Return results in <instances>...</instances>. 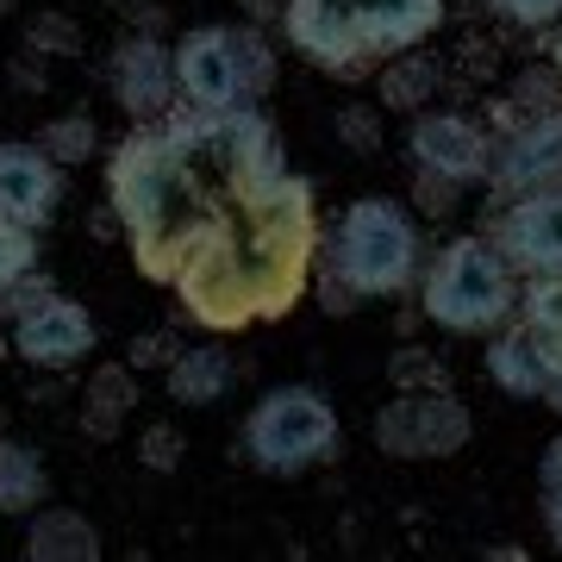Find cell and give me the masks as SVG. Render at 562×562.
I'll return each instance as SVG.
<instances>
[{"mask_svg": "<svg viewBox=\"0 0 562 562\" xmlns=\"http://www.w3.org/2000/svg\"><path fill=\"white\" fill-rule=\"evenodd\" d=\"M525 276L487 232H462L419 269V313L450 338H487L519 319Z\"/></svg>", "mask_w": 562, "mask_h": 562, "instance_id": "obj_3", "label": "cell"}, {"mask_svg": "<svg viewBox=\"0 0 562 562\" xmlns=\"http://www.w3.org/2000/svg\"><path fill=\"white\" fill-rule=\"evenodd\" d=\"M25 562H94L101 557V531L69 513V506H38L32 525H25V543H20Z\"/></svg>", "mask_w": 562, "mask_h": 562, "instance_id": "obj_15", "label": "cell"}, {"mask_svg": "<svg viewBox=\"0 0 562 562\" xmlns=\"http://www.w3.org/2000/svg\"><path fill=\"white\" fill-rule=\"evenodd\" d=\"M519 319H525V331L550 350V362L562 369V276H525Z\"/></svg>", "mask_w": 562, "mask_h": 562, "instance_id": "obj_20", "label": "cell"}, {"mask_svg": "<svg viewBox=\"0 0 562 562\" xmlns=\"http://www.w3.org/2000/svg\"><path fill=\"white\" fill-rule=\"evenodd\" d=\"M238 382V362L225 357L220 344H201V350H181L169 369H162V394L176 406H220Z\"/></svg>", "mask_w": 562, "mask_h": 562, "instance_id": "obj_16", "label": "cell"}, {"mask_svg": "<svg viewBox=\"0 0 562 562\" xmlns=\"http://www.w3.org/2000/svg\"><path fill=\"white\" fill-rule=\"evenodd\" d=\"M106 88L132 125H150L162 113H176L181 88H176V50L157 38V32H138V38H120L113 57H106Z\"/></svg>", "mask_w": 562, "mask_h": 562, "instance_id": "obj_10", "label": "cell"}, {"mask_svg": "<svg viewBox=\"0 0 562 562\" xmlns=\"http://www.w3.org/2000/svg\"><path fill=\"white\" fill-rule=\"evenodd\" d=\"M538 513H543L550 543L562 550V431L543 443V462H538Z\"/></svg>", "mask_w": 562, "mask_h": 562, "instance_id": "obj_24", "label": "cell"}, {"mask_svg": "<svg viewBox=\"0 0 562 562\" xmlns=\"http://www.w3.org/2000/svg\"><path fill=\"white\" fill-rule=\"evenodd\" d=\"M7 350H13V338H0V357H7Z\"/></svg>", "mask_w": 562, "mask_h": 562, "instance_id": "obj_36", "label": "cell"}, {"mask_svg": "<svg viewBox=\"0 0 562 562\" xmlns=\"http://www.w3.org/2000/svg\"><path fill=\"white\" fill-rule=\"evenodd\" d=\"M443 0H288L281 32L313 69L338 81L375 76V63L419 50L443 25Z\"/></svg>", "mask_w": 562, "mask_h": 562, "instance_id": "obj_2", "label": "cell"}, {"mask_svg": "<svg viewBox=\"0 0 562 562\" xmlns=\"http://www.w3.org/2000/svg\"><path fill=\"white\" fill-rule=\"evenodd\" d=\"M313 276H319V306H325V313H338V319H344V313H357V301H362V294L350 288V281H344V276H331L325 262L313 269Z\"/></svg>", "mask_w": 562, "mask_h": 562, "instance_id": "obj_31", "label": "cell"}, {"mask_svg": "<svg viewBox=\"0 0 562 562\" xmlns=\"http://www.w3.org/2000/svg\"><path fill=\"white\" fill-rule=\"evenodd\" d=\"M281 7H288V0H244L250 20H281Z\"/></svg>", "mask_w": 562, "mask_h": 562, "instance_id": "obj_32", "label": "cell"}, {"mask_svg": "<svg viewBox=\"0 0 562 562\" xmlns=\"http://www.w3.org/2000/svg\"><path fill=\"white\" fill-rule=\"evenodd\" d=\"M132 406H138V369L132 362H106L94 369L88 382H81V431L88 438H120V425L132 419Z\"/></svg>", "mask_w": 562, "mask_h": 562, "instance_id": "obj_17", "label": "cell"}, {"mask_svg": "<svg viewBox=\"0 0 562 562\" xmlns=\"http://www.w3.org/2000/svg\"><path fill=\"white\" fill-rule=\"evenodd\" d=\"M387 382L401 387V394H419V387H450V369H443L425 344H401V350L387 357Z\"/></svg>", "mask_w": 562, "mask_h": 562, "instance_id": "obj_22", "label": "cell"}, {"mask_svg": "<svg viewBox=\"0 0 562 562\" xmlns=\"http://www.w3.org/2000/svg\"><path fill=\"white\" fill-rule=\"evenodd\" d=\"M38 144L63 162V169H81V162L101 150V132H94V120H88V113H63V120H50L38 132Z\"/></svg>", "mask_w": 562, "mask_h": 562, "instance_id": "obj_21", "label": "cell"}, {"mask_svg": "<svg viewBox=\"0 0 562 562\" xmlns=\"http://www.w3.org/2000/svg\"><path fill=\"white\" fill-rule=\"evenodd\" d=\"M32 269H38V232L0 220V294H13Z\"/></svg>", "mask_w": 562, "mask_h": 562, "instance_id": "obj_23", "label": "cell"}, {"mask_svg": "<svg viewBox=\"0 0 562 562\" xmlns=\"http://www.w3.org/2000/svg\"><path fill=\"white\" fill-rule=\"evenodd\" d=\"M443 81V63L425 57V50H401V57H387L382 69V113H419V106H431V94H438Z\"/></svg>", "mask_w": 562, "mask_h": 562, "instance_id": "obj_18", "label": "cell"}, {"mask_svg": "<svg viewBox=\"0 0 562 562\" xmlns=\"http://www.w3.org/2000/svg\"><path fill=\"white\" fill-rule=\"evenodd\" d=\"M369 438H375L382 457L443 462V457H462V450H469L475 419H469V406H462L450 387H419V394H394V401L375 413Z\"/></svg>", "mask_w": 562, "mask_h": 562, "instance_id": "obj_7", "label": "cell"}, {"mask_svg": "<svg viewBox=\"0 0 562 562\" xmlns=\"http://www.w3.org/2000/svg\"><path fill=\"white\" fill-rule=\"evenodd\" d=\"M338 450H344L338 406L306 382L269 387L244 413V457H250L257 475H306V469L331 462Z\"/></svg>", "mask_w": 562, "mask_h": 562, "instance_id": "obj_6", "label": "cell"}, {"mask_svg": "<svg viewBox=\"0 0 562 562\" xmlns=\"http://www.w3.org/2000/svg\"><path fill=\"white\" fill-rule=\"evenodd\" d=\"M487 375H494V387H506L513 401H543V387L557 382V362H550V350L525 331V319H513V325H501V331H487Z\"/></svg>", "mask_w": 562, "mask_h": 562, "instance_id": "obj_14", "label": "cell"}, {"mask_svg": "<svg viewBox=\"0 0 562 562\" xmlns=\"http://www.w3.org/2000/svg\"><path fill=\"white\" fill-rule=\"evenodd\" d=\"M13 81H20V88H44V69H38V63H20V76H13Z\"/></svg>", "mask_w": 562, "mask_h": 562, "instance_id": "obj_33", "label": "cell"}, {"mask_svg": "<svg viewBox=\"0 0 562 562\" xmlns=\"http://www.w3.org/2000/svg\"><path fill=\"white\" fill-rule=\"evenodd\" d=\"M487 238L501 244L519 276H562V181L494 201Z\"/></svg>", "mask_w": 562, "mask_h": 562, "instance_id": "obj_8", "label": "cell"}, {"mask_svg": "<svg viewBox=\"0 0 562 562\" xmlns=\"http://www.w3.org/2000/svg\"><path fill=\"white\" fill-rule=\"evenodd\" d=\"M50 501L44 457L20 438H0V513H38Z\"/></svg>", "mask_w": 562, "mask_h": 562, "instance_id": "obj_19", "label": "cell"}, {"mask_svg": "<svg viewBox=\"0 0 562 562\" xmlns=\"http://www.w3.org/2000/svg\"><path fill=\"white\" fill-rule=\"evenodd\" d=\"M457 181L450 176H431V169H413V213H419V220H450V213H457Z\"/></svg>", "mask_w": 562, "mask_h": 562, "instance_id": "obj_27", "label": "cell"}, {"mask_svg": "<svg viewBox=\"0 0 562 562\" xmlns=\"http://www.w3.org/2000/svg\"><path fill=\"white\" fill-rule=\"evenodd\" d=\"M543 406H550V413H557V419H562V369H557V382L543 387Z\"/></svg>", "mask_w": 562, "mask_h": 562, "instance_id": "obj_34", "label": "cell"}, {"mask_svg": "<svg viewBox=\"0 0 562 562\" xmlns=\"http://www.w3.org/2000/svg\"><path fill=\"white\" fill-rule=\"evenodd\" d=\"M550 181H562V106H543L531 120H506V144H494V169H487L494 201H513V194L550 188Z\"/></svg>", "mask_w": 562, "mask_h": 562, "instance_id": "obj_12", "label": "cell"}, {"mask_svg": "<svg viewBox=\"0 0 562 562\" xmlns=\"http://www.w3.org/2000/svg\"><path fill=\"white\" fill-rule=\"evenodd\" d=\"M63 181H69V169L38 138H0V220L44 232L50 213L63 206Z\"/></svg>", "mask_w": 562, "mask_h": 562, "instance_id": "obj_13", "label": "cell"}, {"mask_svg": "<svg viewBox=\"0 0 562 562\" xmlns=\"http://www.w3.org/2000/svg\"><path fill=\"white\" fill-rule=\"evenodd\" d=\"M181 425H169V419H157V425H144L138 431V462L150 469V475H169V469H181Z\"/></svg>", "mask_w": 562, "mask_h": 562, "instance_id": "obj_26", "label": "cell"}, {"mask_svg": "<svg viewBox=\"0 0 562 562\" xmlns=\"http://www.w3.org/2000/svg\"><path fill=\"white\" fill-rule=\"evenodd\" d=\"M7 338H13V357L32 362V369H69V362H81L101 344V325H94V313L81 301H69V294H44L25 313H13Z\"/></svg>", "mask_w": 562, "mask_h": 562, "instance_id": "obj_11", "label": "cell"}, {"mask_svg": "<svg viewBox=\"0 0 562 562\" xmlns=\"http://www.w3.org/2000/svg\"><path fill=\"white\" fill-rule=\"evenodd\" d=\"M106 201L138 276L201 331L288 319L325 250L319 194L262 106H176L132 125L106 157Z\"/></svg>", "mask_w": 562, "mask_h": 562, "instance_id": "obj_1", "label": "cell"}, {"mask_svg": "<svg viewBox=\"0 0 562 562\" xmlns=\"http://www.w3.org/2000/svg\"><path fill=\"white\" fill-rule=\"evenodd\" d=\"M487 13H501L506 25H525V32H543V25L562 20V0H482Z\"/></svg>", "mask_w": 562, "mask_h": 562, "instance_id": "obj_29", "label": "cell"}, {"mask_svg": "<svg viewBox=\"0 0 562 562\" xmlns=\"http://www.w3.org/2000/svg\"><path fill=\"white\" fill-rule=\"evenodd\" d=\"M325 269L350 281L362 301H394L406 288H419V269H425L419 213L406 201H394V194H362V201H350L344 220L331 225Z\"/></svg>", "mask_w": 562, "mask_h": 562, "instance_id": "obj_4", "label": "cell"}, {"mask_svg": "<svg viewBox=\"0 0 562 562\" xmlns=\"http://www.w3.org/2000/svg\"><path fill=\"white\" fill-rule=\"evenodd\" d=\"M181 357V338L176 331H144V338H132V369H169V362Z\"/></svg>", "mask_w": 562, "mask_h": 562, "instance_id": "obj_30", "label": "cell"}, {"mask_svg": "<svg viewBox=\"0 0 562 562\" xmlns=\"http://www.w3.org/2000/svg\"><path fill=\"white\" fill-rule=\"evenodd\" d=\"M338 138L357 150V157H375L382 150V106H344L338 113Z\"/></svg>", "mask_w": 562, "mask_h": 562, "instance_id": "obj_28", "label": "cell"}, {"mask_svg": "<svg viewBox=\"0 0 562 562\" xmlns=\"http://www.w3.org/2000/svg\"><path fill=\"white\" fill-rule=\"evenodd\" d=\"M25 44H32V57H81V25L69 13H38L25 25Z\"/></svg>", "mask_w": 562, "mask_h": 562, "instance_id": "obj_25", "label": "cell"}, {"mask_svg": "<svg viewBox=\"0 0 562 562\" xmlns=\"http://www.w3.org/2000/svg\"><path fill=\"white\" fill-rule=\"evenodd\" d=\"M0 431H7V406H0Z\"/></svg>", "mask_w": 562, "mask_h": 562, "instance_id": "obj_37", "label": "cell"}, {"mask_svg": "<svg viewBox=\"0 0 562 562\" xmlns=\"http://www.w3.org/2000/svg\"><path fill=\"white\" fill-rule=\"evenodd\" d=\"M7 7H13V0H0V13H7Z\"/></svg>", "mask_w": 562, "mask_h": 562, "instance_id": "obj_38", "label": "cell"}, {"mask_svg": "<svg viewBox=\"0 0 562 562\" xmlns=\"http://www.w3.org/2000/svg\"><path fill=\"white\" fill-rule=\"evenodd\" d=\"M176 88L181 106H257L276 88V50L257 25H194L176 44Z\"/></svg>", "mask_w": 562, "mask_h": 562, "instance_id": "obj_5", "label": "cell"}, {"mask_svg": "<svg viewBox=\"0 0 562 562\" xmlns=\"http://www.w3.org/2000/svg\"><path fill=\"white\" fill-rule=\"evenodd\" d=\"M550 69H557V81H562V20H557V38H550Z\"/></svg>", "mask_w": 562, "mask_h": 562, "instance_id": "obj_35", "label": "cell"}, {"mask_svg": "<svg viewBox=\"0 0 562 562\" xmlns=\"http://www.w3.org/2000/svg\"><path fill=\"white\" fill-rule=\"evenodd\" d=\"M406 157H413V169H431V176H450L457 188H475L494 169V138L469 113L419 106L413 125H406Z\"/></svg>", "mask_w": 562, "mask_h": 562, "instance_id": "obj_9", "label": "cell"}]
</instances>
